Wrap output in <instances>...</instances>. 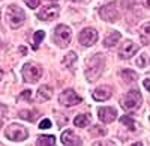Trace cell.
<instances>
[{"mask_svg": "<svg viewBox=\"0 0 150 146\" xmlns=\"http://www.w3.org/2000/svg\"><path fill=\"white\" fill-rule=\"evenodd\" d=\"M122 78L126 81V83H132L137 80V72L131 71V69H123L122 71Z\"/></svg>", "mask_w": 150, "mask_h": 146, "instance_id": "cell-19", "label": "cell"}, {"mask_svg": "<svg viewBox=\"0 0 150 146\" xmlns=\"http://www.w3.org/2000/svg\"><path fill=\"white\" fill-rule=\"evenodd\" d=\"M120 122H122L125 127H128L131 131H135V122H134L129 116H122V118H120Z\"/></svg>", "mask_w": 150, "mask_h": 146, "instance_id": "cell-23", "label": "cell"}, {"mask_svg": "<svg viewBox=\"0 0 150 146\" xmlns=\"http://www.w3.org/2000/svg\"><path fill=\"white\" fill-rule=\"evenodd\" d=\"M6 18H8V23L12 29H18L26 21V12L15 5H11L8 8V12H6Z\"/></svg>", "mask_w": 150, "mask_h": 146, "instance_id": "cell-2", "label": "cell"}, {"mask_svg": "<svg viewBox=\"0 0 150 146\" xmlns=\"http://www.w3.org/2000/svg\"><path fill=\"white\" fill-rule=\"evenodd\" d=\"M105 66V60L102 54H95L89 62H87V68H86V77L89 81H96L101 77L102 71Z\"/></svg>", "mask_w": 150, "mask_h": 146, "instance_id": "cell-1", "label": "cell"}, {"mask_svg": "<svg viewBox=\"0 0 150 146\" xmlns=\"http://www.w3.org/2000/svg\"><path fill=\"white\" fill-rule=\"evenodd\" d=\"M75 62H77V54H75V53H68L62 63H63V66H66V68H71Z\"/></svg>", "mask_w": 150, "mask_h": 146, "instance_id": "cell-22", "label": "cell"}, {"mask_svg": "<svg viewBox=\"0 0 150 146\" xmlns=\"http://www.w3.org/2000/svg\"><path fill=\"white\" fill-rule=\"evenodd\" d=\"M5 136L12 140V142H24L27 137H29V132L27 130L24 128L23 125H18V124H12L6 128L5 131Z\"/></svg>", "mask_w": 150, "mask_h": 146, "instance_id": "cell-4", "label": "cell"}, {"mask_svg": "<svg viewBox=\"0 0 150 146\" xmlns=\"http://www.w3.org/2000/svg\"><path fill=\"white\" fill-rule=\"evenodd\" d=\"M21 100H26V101H32V90H23L21 92Z\"/></svg>", "mask_w": 150, "mask_h": 146, "instance_id": "cell-24", "label": "cell"}, {"mask_svg": "<svg viewBox=\"0 0 150 146\" xmlns=\"http://www.w3.org/2000/svg\"><path fill=\"white\" fill-rule=\"evenodd\" d=\"M98 116H99V119H101V122L110 124L117 118V110L114 107H101L98 110Z\"/></svg>", "mask_w": 150, "mask_h": 146, "instance_id": "cell-11", "label": "cell"}, {"mask_svg": "<svg viewBox=\"0 0 150 146\" xmlns=\"http://www.w3.org/2000/svg\"><path fill=\"white\" fill-rule=\"evenodd\" d=\"M78 39H80V42L84 47H90V45H93L98 41V32L95 29H92V27H87V29L81 30Z\"/></svg>", "mask_w": 150, "mask_h": 146, "instance_id": "cell-9", "label": "cell"}, {"mask_svg": "<svg viewBox=\"0 0 150 146\" xmlns=\"http://www.w3.org/2000/svg\"><path fill=\"white\" fill-rule=\"evenodd\" d=\"M59 12H60V8L59 6H47L44 8L42 11L38 12V18L42 20V21H51V20H56L59 17Z\"/></svg>", "mask_w": 150, "mask_h": 146, "instance_id": "cell-10", "label": "cell"}, {"mask_svg": "<svg viewBox=\"0 0 150 146\" xmlns=\"http://www.w3.org/2000/svg\"><path fill=\"white\" fill-rule=\"evenodd\" d=\"M50 2H56V0H50Z\"/></svg>", "mask_w": 150, "mask_h": 146, "instance_id": "cell-33", "label": "cell"}, {"mask_svg": "<svg viewBox=\"0 0 150 146\" xmlns=\"http://www.w3.org/2000/svg\"><path fill=\"white\" fill-rule=\"evenodd\" d=\"M0 128H2V119H0Z\"/></svg>", "mask_w": 150, "mask_h": 146, "instance_id": "cell-31", "label": "cell"}, {"mask_svg": "<svg viewBox=\"0 0 150 146\" xmlns=\"http://www.w3.org/2000/svg\"><path fill=\"white\" fill-rule=\"evenodd\" d=\"M62 143L66 145V146H71V145L80 146V145H83V143H81V139H80L78 136H75L71 130H66L63 134H62Z\"/></svg>", "mask_w": 150, "mask_h": 146, "instance_id": "cell-14", "label": "cell"}, {"mask_svg": "<svg viewBox=\"0 0 150 146\" xmlns=\"http://www.w3.org/2000/svg\"><path fill=\"white\" fill-rule=\"evenodd\" d=\"M99 15L104 21H108V23H114L117 18H119V11L116 8V3L112 2L110 5H105L99 9Z\"/></svg>", "mask_w": 150, "mask_h": 146, "instance_id": "cell-7", "label": "cell"}, {"mask_svg": "<svg viewBox=\"0 0 150 146\" xmlns=\"http://www.w3.org/2000/svg\"><path fill=\"white\" fill-rule=\"evenodd\" d=\"M120 103H122L125 110H137L141 105L143 98H141V93L138 90H131L123 96Z\"/></svg>", "mask_w": 150, "mask_h": 146, "instance_id": "cell-3", "label": "cell"}, {"mask_svg": "<svg viewBox=\"0 0 150 146\" xmlns=\"http://www.w3.org/2000/svg\"><path fill=\"white\" fill-rule=\"evenodd\" d=\"M119 41H120V33H119V32H112V33H110L107 38H105L104 45L110 48V47H114Z\"/></svg>", "mask_w": 150, "mask_h": 146, "instance_id": "cell-17", "label": "cell"}, {"mask_svg": "<svg viewBox=\"0 0 150 146\" xmlns=\"http://www.w3.org/2000/svg\"><path fill=\"white\" fill-rule=\"evenodd\" d=\"M74 124H75V127H80V128L87 127L90 124V115H78V116H75Z\"/></svg>", "mask_w": 150, "mask_h": 146, "instance_id": "cell-16", "label": "cell"}, {"mask_svg": "<svg viewBox=\"0 0 150 146\" xmlns=\"http://www.w3.org/2000/svg\"><path fill=\"white\" fill-rule=\"evenodd\" d=\"M111 96V88L110 86H99L93 90V100L95 101H107Z\"/></svg>", "mask_w": 150, "mask_h": 146, "instance_id": "cell-13", "label": "cell"}, {"mask_svg": "<svg viewBox=\"0 0 150 146\" xmlns=\"http://www.w3.org/2000/svg\"><path fill=\"white\" fill-rule=\"evenodd\" d=\"M59 101H60V104H63L65 107H72L75 104H80L83 100H81V96H78L77 93H75V90L68 89V90H63L60 93Z\"/></svg>", "mask_w": 150, "mask_h": 146, "instance_id": "cell-8", "label": "cell"}, {"mask_svg": "<svg viewBox=\"0 0 150 146\" xmlns=\"http://www.w3.org/2000/svg\"><path fill=\"white\" fill-rule=\"evenodd\" d=\"M20 118L23 119H26V120H30V122H35L36 118H38V112H30V110H23L20 112Z\"/></svg>", "mask_w": 150, "mask_h": 146, "instance_id": "cell-21", "label": "cell"}, {"mask_svg": "<svg viewBox=\"0 0 150 146\" xmlns=\"http://www.w3.org/2000/svg\"><path fill=\"white\" fill-rule=\"evenodd\" d=\"M71 38H72V32H71V29H69L68 26L60 24V26L56 27L53 39H54V42H56L59 47H66V45L71 42Z\"/></svg>", "mask_w": 150, "mask_h": 146, "instance_id": "cell-5", "label": "cell"}, {"mask_svg": "<svg viewBox=\"0 0 150 146\" xmlns=\"http://www.w3.org/2000/svg\"><path fill=\"white\" fill-rule=\"evenodd\" d=\"M44 38H45V32L44 30H38V32H35V36H33V50H38V47H39V44L44 41Z\"/></svg>", "mask_w": 150, "mask_h": 146, "instance_id": "cell-20", "label": "cell"}, {"mask_svg": "<svg viewBox=\"0 0 150 146\" xmlns=\"http://www.w3.org/2000/svg\"><path fill=\"white\" fill-rule=\"evenodd\" d=\"M42 75V69L39 65H36V63H26L23 68V77L24 80H26L27 83H36L38 80L41 78Z\"/></svg>", "mask_w": 150, "mask_h": 146, "instance_id": "cell-6", "label": "cell"}, {"mask_svg": "<svg viewBox=\"0 0 150 146\" xmlns=\"http://www.w3.org/2000/svg\"><path fill=\"white\" fill-rule=\"evenodd\" d=\"M137 63H138V66H146V54L140 56L138 60H137Z\"/></svg>", "mask_w": 150, "mask_h": 146, "instance_id": "cell-28", "label": "cell"}, {"mask_svg": "<svg viewBox=\"0 0 150 146\" xmlns=\"http://www.w3.org/2000/svg\"><path fill=\"white\" fill-rule=\"evenodd\" d=\"M137 51H138V47H137L135 42H132V41H125L123 45L120 47L119 54H120L122 59H131Z\"/></svg>", "mask_w": 150, "mask_h": 146, "instance_id": "cell-12", "label": "cell"}, {"mask_svg": "<svg viewBox=\"0 0 150 146\" xmlns=\"http://www.w3.org/2000/svg\"><path fill=\"white\" fill-rule=\"evenodd\" d=\"M2 75H3V74H2V71H0V78H2Z\"/></svg>", "mask_w": 150, "mask_h": 146, "instance_id": "cell-32", "label": "cell"}, {"mask_svg": "<svg viewBox=\"0 0 150 146\" xmlns=\"http://www.w3.org/2000/svg\"><path fill=\"white\" fill-rule=\"evenodd\" d=\"M143 84H144V88H146L147 90L150 89V80H149V77H147V78L144 80V83H143Z\"/></svg>", "mask_w": 150, "mask_h": 146, "instance_id": "cell-29", "label": "cell"}, {"mask_svg": "<svg viewBox=\"0 0 150 146\" xmlns=\"http://www.w3.org/2000/svg\"><path fill=\"white\" fill-rule=\"evenodd\" d=\"M93 134H99V136H105L107 134V130H104V128H98V127H93Z\"/></svg>", "mask_w": 150, "mask_h": 146, "instance_id": "cell-27", "label": "cell"}, {"mask_svg": "<svg viewBox=\"0 0 150 146\" xmlns=\"http://www.w3.org/2000/svg\"><path fill=\"white\" fill-rule=\"evenodd\" d=\"M39 2H41V0H26L27 6H29V8H32V9H35V8L39 6Z\"/></svg>", "mask_w": 150, "mask_h": 146, "instance_id": "cell-26", "label": "cell"}, {"mask_svg": "<svg viewBox=\"0 0 150 146\" xmlns=\"http://www.w3.org/2000/svg\"><path fill=\"white\" fill-rule=\"evenodd\" d=\"M39 128H41V130H47V128H51V120H50V119H44L42 122L39 124Z\"/></svg>", "mask_w": 150, "mask_h": 146, "instance_id": "cell-25", "label": "cell"}, {"mask_svg": "<svg viewBox=\"0 0 150 146\" xmlns=\"http://www.w3.org/2000/svg\"><path fill=\"white\" fill-rule=\"evenodd\" d=\"M51 95H53V88L48 86V84H44V86H41L39 89H38L36 100L39 103H44V101H48L50 98H51Z\"/></svg>", "mask_w": 150, "mask_h": 146, "instance_id": "cell-15", "label": "cell"}, {"mask_svg": "<svg viewBox=\"0 0 150 146\" xmlns=\"http://www.w3.org/2000/svg\"><path fill=\"white\" fill-rule=\"evenodd\" d=\"M54 143H56L54 136H39L36 140L38 146H50V145H54Z\"/></svg>", "mask_w": 150, "mask_h": 146, "instance_id": "cell-18", "label": "cell"}, {"mask_svg": "<svg viewBox=\"0 0 150 146\" xmlns=\"http://www.w3.org/2000/svg\"><path fill=\"white\" fill-rule=\"evenodd\" d=\"M0 23H2V11H0ZM0 27H2V24H0Z\"/></svg>", "mask_w": 150, "mask_h": 146, "instance_id": "cell-30", "label": "cell"}]
</instances>
